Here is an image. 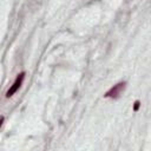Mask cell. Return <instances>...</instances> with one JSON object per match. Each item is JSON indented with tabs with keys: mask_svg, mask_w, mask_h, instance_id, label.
<instances>
[{
	"mask_svg": "<svg viewBox=\"0 0 151 151\" xmlns=\"http://www.w3.org/2000/svg\"><path fill=\"white\" fill-rule=\"evenodd\" d=\"M125 87H126V83L125 81H120V83H118V84H116V85H113L105 94H104V97L105 98H112V99H117V98H119L120 97V94L124 92V90H125Z\"/></svg>",
	"mask_w": 151,
	"mask_h": 151,
	"instance_id": "cell-1",
	"label": "cell"
},
{
	"mask_svg": "<svg viewBox=\"0 0 151 151\" xmlns=\"http://www.w3.org/2000/svg\"><path fill=\"white\" fill-rule=\"evenodd\" d=\"M24 78H25V72H21L20 74H18L17 79H15L14 83L11 85V87L8 88V91L6 92V97H7V98L12 97V96L20 88V86H21V84H22V81H24Z\"/></svg>",
	"mask_w": 151,
	"mask_h": 151,
	"instance_id": "cell-2",
	"label": "cell"
},
{
	"mask_svg": "<svg viewBox=\"0 0 151 151\" xmlns=\"http://www.w3.org/2000/svg\"><path fill=\"white\" fill-rule=\"evenodd\" d=\"M139 106H140V103H139V100H136V101H134V105H133V111H138Z\"/></svg>",
	"mask_w": 151,
	"mask_h": 151,
	"instance_id": "cell-3",
	"label": "cell"
}]
</instances>
